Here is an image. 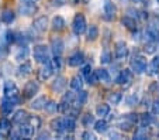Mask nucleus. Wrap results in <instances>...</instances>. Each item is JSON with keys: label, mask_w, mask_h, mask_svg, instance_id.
I'll return each mask as SVG.
<instances>
[{"label": "nucleus", "mask_w": 159, "mask_h": 140, "mask_svg": "<svg viewBox=\"0 0 159 140\" xmlns=\"http://www.w3.org/2000/svg\"><path fill=\"white\" fill-rule=\"evenodd\" d=\"M121 24L124 26V27L127 28V30L129 31H135L137 30V22H135V18L131 17V16H124L123 18H121Z\"/></svg>", "instance_id": "5701e85b"}, {"label": "nucleus", "mask_w": 159, "mask_h": 140, "mask_svg": "<svg viewBox=\"0 0 159 140\" xmlns=\"http://www.w3.org/2000/svg\"><path fill=\"white\" fill-rule=\"evenodd\" d=\"M138 18H139V20H144V22H145V20L148 18V13L144 12V10H142V12H138Z\"/></svg>", "instance_id": "bf43d9fd"}, {"label": "nucleus", "mask_w": 159, "mask_h": 140, "mask_svg": "<svg viewBox=\"0 0 159 140\" xmlns=\"http://www.w3.org/2000/svg\"><path fill=\"white\" fill-rule=\"evenodd\" d=\"M20 128H18V133H20L21 139L24 137V139H30V137L34 136V132H35V128L34 126H31L28 122L25 123H21V125H18Z\"/></svg>", "instance_id": "4468645a"}, {"label": "nucleus", "mask_w": 159, "mask_h": 140, "mask_svg": "<svg viewBox=\"0 0 159 140\" xmlns=\"http://www.w3.org/2000/svg\"><path fill=\"white\" fill-rule=\"evenodd\" d=\"M86 82L92 86H94L97 82H99V78H97V75H96V71H92V72L86 76Z\"/></svg>", "instance_id": "37998d69"}, {"label": "nucleus", "mask_w": 159, "mask_h": 140, "mask_svg": "<svg viewBox=\"0 0 159 140\" xmlns=\"http://www.w3.org/2000/svg\"><path fill=\"white\" fill-rule=\"evenodd\" d=\"M96 113H97V116H100V118H106V116H108V113H110V105L108 104L97 105Z\"/></svg>", "instance_id": "2f4dec72"}, {"label": "nucleus", "mask_w": 159, "mask_h": 140, "mask_svg": "<svg viewBox=\"0 0 159 140\" xmlns=\"http://www.w3.org/2000/svg\"><path fill=\"white\" fill-rule=\"evenodd\" d=\"M94 122H96V119H94V116L92 115V113H86V115L82 116V125H83L84 128H90V126H93Z\"/></svg>", "instance_id": "e433bc0d"}, {"label": "nucleus", "mask_w": 159, "mask_h": 140, "mask_svg": "<svg viewBox=\"0 0 159 140\" xmlns=\"http://www.w3.org/2000/svg\"><path fill=\"white\" fill-rule=\"evenodd\" d=\"M72 2H73V4H79L82 0H72Z\"/></svg>", "instance_id": "0e129e2a"}, {"label": "nucleus", "mask_w": 159, "mask_h": 140, "mask_svg": "<svg viewBox=\"0 0 159 140\" xmlns=\"http://www.w3.org/2000/svg\"><path fill=\"white\" fill-rule=\"evenodd\" d=\"M145 72H147L149 76H153L159 72V57H155L152 61L149 62V65L147 67V71H145Z\"/></svg>", "instance_id": "393cba45"}, {"label": "nucleus", "mask_w": 159, "mask_h": 140, "mask_svg": "<svg viewBox=\"0 0 159 140\" xmlns=\"http://www.w3.org/2000/svg\"><path fill=\"white\" fill-rule=\"evenodd\" d=\"M117 126H118V129H120V130L129 132V130H132V128H134V123H132V122H129L128 119L123 118V119H121V120H120V122L117 123Z\"/></svg>", "instance_id": "f704fd0d"}, {"label": "nucleus", "mask_w": 159, "mask_h": 140, "mask_svg": "<svg viewBox=\"0 0 159 140\" xmlns=\"http://www.w3.org/2000/svg\"><path fill=\"white\" fill-rule=\"evenodd\" d=\"M149 136V126H139V128L135 129L134 132V139L137 140H144V139H148Z\"/></svg>", "instance_id": "4be33fe9"}, {"label": "nucleus", "mask_w": 159, "mask_h": 140, "mask_svg": "<svg viewBox=\"0 0 159 140\" xmlns=\"http://www.w3.org/2000/svg\"><path fill=\"white\" fill-rule=\"evenodd\" d=\"M49 128L51 130H54L55 133L63 134L65 133V129H63V118H54L49 122Z\"/></svg>", "instance_id": "6ab92c4d"}, {"label": "nucleus", "mask_w": 159, "mask_h": 140, "mask_svg": "<svg viewBox=\"0 0 159 140\" xmlns=\"http://www.w3.org/2000/svg\"><path fill=\"white\" fill-rule=\"evenodd\" d=\"M123 118L128 119L129 122H132V123H134V125H135V123H137V122H138V119H139V118H138V115H135V113H128V115H124Z\"/></svg>", "instance_id": "864d4df0"}, {"label": "nucleus", "mask_w": 159, "mask_h": 140, "mask_svg": "<svg viewBox=\"0 0 159 140\" xmlns=\"http://www.w3.org/2000/svg\"><path fill=\"white\" fill-rule=\"evenodd\" d=\"M132 3H142V4H148V0H132Z\"/></svg>", "instance_id": "e2e57ef3"}, {"label": "nucleus", "mask_w": 159, "mask_h": 140, "mask_svg": "<svg viewBox=\"0 0 159 140\" xmlns=\"http://www.w3.org/2000/svg\"><path fill=\"white\" fill-rule=\"evenodd\" d=\"M0 20H2V23H4V24H11V23H14V20H16L14 12L10 9L3 10L2 14H0Z\"/></svg>", "instance_id": "412c9836"}, {"label": "nucleus", "mask_w": 159, "mask_h": 140, "mask_svg": "<svg viewBox=\"0 0 159 140\" xmlns=\"http://www.w3.org/2000/svg\"><path fill=\"white\" fill-rule=\"evenodd\" d=\"M158 3H159V0H158Z\"/></svg>", "instance_id": "338daca9"}, {"label": "nucleus", "mask_w": 159, "mask_h": 140, "mask_svg": "<svg viewBox=\"0 0 159 140\" xmlns=\"http://www.w3.org/2000/svg\"><path fill=\"white\" fill-rule=\"evenodd\" d=\"M37 139H39V140L51 139V133H49V130H41L38 134H37Z\"/></svg>", "instance_id": "3c124183"}, {"label": "nucleus", "mask_w": 159, "mask_h": 140, "mask_svg": "<svg viewBox=\"0 0 159 140\" xmlns=\"http://www.w3.org/2000/svg\"><path fill=\"white\" fill-rule=\"evenodd\" d=\"M54 68H52V65L49 64H42L41 70L38 71V79L39 81H48L49 78H51L52 75H54Z\"/></svg>", "instance_id": "ddd939ff"}, {"label": "nucleus", "mask_w": 159, "mask_h": 140, "mask_svg": "<svg viewBox=\"0 0 159 140\" xmlns=\"http://www.w3.org/2000/svg\"><path fill=\"white\" fill-rule=\"evenodd\" d=\"M37 10H38V6L34 0H21L18 6V13L21 16H33L37 13Z\"/></svg>", "instance_id": "20e7f679"}, {"label": "nucleus", "mask_w": 159, "mask_h": 140, "mask_svg": "<svg viewBox=\"0 0 159 140\" xmlns=\"http://www.w3.org/2000/svg\"><path fill=\"white\" fill-rule=\"evenodd\" d=\"M152 112L155 113V115H159V102H153V105H152Z\"/></svg>", "instance_id": "052dcab7"}, {"label": "nucleus", "mask_w": 159, "mask_h": 140, "mask_svg": "<svg viewBox=\"0 0 159 140\" xmlns=\"http://www.w3.org/2000/svg\"><path fill=\"white\" fill-rule=\"evenodd\" d=\"M75 98H76V94H73L72 91H68V92H63L62 101L68 102V104H73V102H75Z\"/></svg>", "instance_id": "c03bdc74"}, {"label": "nucleus", "mask_w": 159, "mask_h": 140, "mask_svg": "<svg viewBox=\"0 0 159 140\" xmlns=\"http://www.w3.org/2000/svg\"><path fill=\"white\" fill-rule=\"evenodd\" d=\"M52 30L57 31V33H61V31L65 30L66 27V22H65V18L62 17V16H55L54 18H52Z\"/></svg>", "instance_id": "aec40b11"}, {"label": "nucleus", "mask_w": 159, "mask_h": 140, "mask_svg": "<svg viewBox=\"0 0 159 140\" xmlns=\"http://www.w3.org/2000/svg\"><path fill=\"white\" fill-rule=\"evenodd\" d=\"M70 88L73 89V91H79V89L83 88V79H82V76H73L72 79H70V82H69Z\"/></svg>", "instance_id": "473e14b6"}, {"label": "nucleus", "mask_w": 159, "mask_h": 140, "mask_svg": "<svg viewBox=\"0 0 159 140\" xmlns=\"http://www.w3.org/2000/svg\"><path fill=\"white\" fill-rule=\"evenodd\" d=\"M82 139H84V140H94V139H96V136H94V133H92V132L84 130L83 133H82Z\"/></svg>", "instance_id": "603ef678"}, {"label": "nucleus", "mask_w": 159, "mask_h": 140, "mask_svg": "<svg viewBox=\"0 0 159 140\" xmlns=\"http://www.w3.org/2000/svg\"><path fill=\"white\" fill-rule=\"evenodd\" d=\"M47 101H48V99H47L45 96H38V98H35V99H34V101L30 104V108L33 110H42Z\"/></svg>", "instance_id": "cd10ccee"}, {"label": "nucleus", "mask_w": 159, "mask_h": 140, "mask_svg": "<svg viewBox=\"0 0 159 140\" xmlns=\"http://www.w3.org/2000/svg\"><path fill=\"white\" fill-rule=\"evenodd\" d=\"M147 60L142 55H134L131 60V71L135 74H144L147 71Z\"/></svg>", "instance_id": "423d86ee"}, {"label": "nucleus", "mask_w": 159, "mask_h": 140, "mask_svg": "<svg viewBox=\"0 0 159 140\" xmlns=\"http://www.w3.org/2000/svg\"><path fill=\"white\" fill-rule=\"evenodd\" d=\"M127 14L131 16V17H134V18H138V10L129 7V9H127Z\"/></svg>", "instance_id": "6e6d98bb"}, {"label": "nucleus", "mask_w": 159, "mask_h": 140, "mask_svg": "<svg viewBox=\"0 0 159 140\" xmlns=\"http://www.w3.org/2000/svg\"><path fill=\"white\" fill-rule=\"evenodd\" d=\"M80 67H82V75H83L84 78H86V76L89 75L92 71H93V70H92V67H90V64H82Z\"/></svg>", "instance_id": "8fccbe9b"}, {"label": "nucleus", "mask_w": 159, "mask_h": 140, "mask_svg": "<svg viewBox=\"0 0 159 140\" xmlns=\"http://www.w3.org/2000/svg\"><path fill=\"white\" fill-rule=\"evenodd\" d=\"M125 104L127 106H135L139 104V95L138 94H131L125 98Z\"/></svg>", "instance_id": "4c0bfd02"}, {"label": "nucleus", "mask_w": 159, "mask_h": 140, "mask_svg": "<svg viewBox=\"0 0 159 140\" xmlns=\"http://www.w3.org/2000/svg\"><path fill=\"white\" fill-rule=\"evenodd\" d=\"M49 64L52 65L54 71H59L62 68V58H61V55H54V58L49 61Z\"/></svg>", "instance_id": "ea45409f"}, {"label": "nucleus", "mask_w": 159, "mask_h": 140, "mask_svg": "<svg viewBox=\"0 0 159 140\" xmlns=\"http://www.w3.org/2000/svg\"><path fill=\"white\" fill-rule=\"evenodd\" d=\"M158 89H159L158 82H153V84H151V85H149V89H148V91H149V94H153V92L158 91Z\"/></svg>", "instance_id": "13d9d810"}, {"label": "nucleus", "mask_w": 159, "mask_h": 140, "mask_svg": "<svg viewBox=\"0 0 159 140\" xmlns=\"http://www.w3.org/2000/svg\"><path fill=\"white\" fill-rule=\"evenodd\" d=\"M34 2H38V0H34Z\"/></svg>", "instance_id": "69168bd1"}, {"label": "nucleus", "mask_w": 159, "mask_h": 140, "mask_svg": "<svg viewBox=\"0 0 159 140\" xmlns=\"http://www.w3.org/2000/svg\"><path fill=\"white\" fill-rule=\"evenodd\" d=\"M42 110H45V113H48V115H55L59 110V104H57L55 101H47Z\"/></svg>", "instance_id": "c85d7f7f"}, {"label": "nucleus", "mask_w": 159, "mask_h": 140, "mask_svg": "<svg viewBox=\"0 0 159 140\" xmlns=\"http://www.w3.org/2000/svg\"><path fill=\"white\" fill-rule=\"evenodd\" d=\"M117 14V6L113 3V0H104L103 4V18L106 22H113Z\"/></svg>", "instance_id": "39448f33"}, {"label": "nucleus", "mask_w": 159, "mask_h": 140, "mask_svg": "<svg viewBox=\"0 0 159 140\" xmlns=\"http://www.w3.org/2000/svg\"><path fill=\"white\" fill-rule=\"evenodd\" d=\"M155 47H156L155 41H147V44H145V52L147 54H153L155 52Z\"/></svg>", "instance_id": "09e8293b"}, {"label": "nucleus", "mask_w": 159, "mask_h": 140, "mask_svg": "<svg viewBox=\"0 0 159 140\" xmlns=\"http://www.w3.org/2000/svg\"><path fill=\"white\" fill-rule=\"evenodd\" d=\"M138 120L141 122L142 126H149V125H152L153 123V118H152L151 113H142V115L139 116Z\"/></svg>", "instance_id": "58836bf2"}, {"label": "nucleus", "mask_w": 159, "mask_h": 140, "mask_svg": "<svg viewBox=\"0 0 159 140\" xmlns=\"http://www.w3.org/2000/svg\"><path fill=\"white\" fill-rule=\"evenodd\" d=\"M111 52L108 51V50H104V51L102 52V55H100V62H102L103 65H107V64H111Z\"/></svg>", "instance_id": "a19ab883"}, {"label": "nucleus", "mask_w": 159, "mask_h": 140, "mask_svg": "<svg viewBox=\"0 0 159 140\" xmlns=\"http://www.w3.org/2000/svg\"><path fill=\"white\" fill-rule=\"evenodd\" d=\"M114 55L117 60H120V61H123V60H125L127 57L129 55V48L128 46L125 44V41H117L114 46Z\"/></svg>", "instance_id": "0eeeda50"}, {"label": "nucleus", "mask_w": 159, "mask_h": 140, "mask_svg": "<svg viewBox=\"0 0 159 140\" xmlns=\"http://www.w3.org/2000/svg\"><path fill=\"white\" fill-rule=\"evenodd\" d=\"M108 43H110V30H104V43H103V46L107 47Z\"/></svg>", "instance_id": "4d7b16f0"}, {"label": "nucleus", "mask_w": 159, "mask_h": 140, "mask_svg": "<svg viewBox=\"0 0 159 140\" xmlns=\"http://www.w3.org/2000/svg\"><path fill=\"white\" fill-rule=\"evenodd\" d=\"M48 26H49V22H48V17H47V16H39L33 23V28L37 30L38 33H45V31L48 30Z\"/></svg>", "instance_id": "9d476101"}, {"label": "nucleus", "mask_w": 159, "mask_h": 140, "mask_svg": "<svg viewBox=\"0 0 159 140\" xmlns=\"http://www.w3.org/2000/svg\"><path fill=\"white\" fill-rule=\"evenodd\" d=\"M18 104H20V96L18 95H16V96H4L2 99V102H0V110H2V113L4 116H7L14 110V106Z\"/></svg>", "instance_id": "f03ea898"}, {"label": "nucleus", "mask_w": 159, "mask_h": 140, "mask_svg": "<svg viewBox=\"0 0 159 140\" xmlns=\"http://www.w3.org/2000/svg\"><path fill=\"white\" fill-rule=\"evenodd\" d=\"M28 119V112L24 109H18L14 112V115H13L11 118V122L14 123V125H21V123H25Z\"/></svg>", "instance_id": "a211bd4d"}, {"label": "nucleus", "mask_w": 159, "mask_h": 140, "mask_svg": "<svg viewBox=\"0 0 159 140\" xmlns=\"http://www.w3.org/2000/svg\"><path fill=\"white\" fill-rule=\"evenodd\" d=\"M132 71L128 70V68H125V70H121V72L117 75V78H116V84H118V85H128V84L132 82Z\"/></svg>", "instance_id": "1a4fd4ad"}, {"label": "nucleus", "mask_w": 159, "mask_h": 140, "mask_svg": "<svg viewBox=\"0 0 159 140\" xmlns=\"http://www.w3.org/2000/svg\"><path fill=\"white\" fill-rule=\"evenodd\" d=\"M86 31H87V37H86V40L89 41V43H93V41H96V40L99 38L100 31H99V27H97V26L90 24V27L87 28Z\"/></svg>", "instance_id": "b1692460"}, {"label": "nucleus", "mask_w": 159, "mask_h": 140, "mask_svg": "<svg viewBox=\"0 0 159 140\" xmlns=\"http://www.w3.org/2000/svg\"><path fill=\"white\" fill-rule=\"evenodd\" d=\"M4 37H6V43L7 44H14L16 43V33L14 31H10V30H7L6 33H4Z\"/></svg>", "instance_id": "49530a36"}, {"label": "nucleus", "mask_w": 159, "mask_h": 140, "mask_svg": "<svg viewBox=\"0 0 159 140\" xmlns=\"http://www.w3.org/2000/svg\"><path fill=\"white\" fill-rule=\"evenodd\" d=\"M51 51L54 55H62L63 50H65V43H63V40L59 38V37H54L51 40Z\"/></svg>", "instance_id": "9b49d317"}, {"label": "nucleus", "mask_w": 159, "mask_h": 140, "mask_svg": "<svg viewBox=\"0 0 159 140\" xmlns=\"http://www.w3.org/2000/svg\"><path fill=\"white\" fill-rule=\"evenodd\" d=\"M38 91H39V84L37 81H28L24 85L23 95H24L25 99H30V98H34L35 94H38Z\"/></svg>", "instance_id": "6e6552de"}, {"label": "nucleus", "mask_w": 159, "mask_h": 140, "mask_svg": "<svg viewBox=\"0 0 159 140\" xmlns=\"http://www.w3.org/2000/svg\"><path fill=\"white\" fill-rule=\"evenodd\" d=\"M93 128H94V132L96 133H106L108 130V122L104 120V118H102L100 120H96L93 123Z\"/></svg>", "instance_id": "bb28decb"}, {"label": "nucleus", "mask_w": 159, "mask_h": 140, "mask_svg": "<svg viewBox=\"0 0 159 140\" xmlns=\"http://www.w3.org/2000/svg\"><path fill=\"white\" fill-rule=\"evenodd\" d=\"M82 64H84V54L82 51H76L68 58V65L72 68L80 67Z\"/></svg>", "instance_id": "f8f14e48"}, {"label": "nucleus", "mask_w": 159, "mask_h": 140, "mask_svg": "<svg viewBox=\"0 0 159 140\" xmlns=\"http://www.w3.org/2000/svg\"><path fill=\"white\" fill-rule=\"evenodd\" d=\"M96 75H97V78H99V82H104V84L111 82L110 74H108V71L104 70V68H99V70L96 71Z\"/></svg>", "instance_id": "c756f323"}, {"label": "nucleus", "mask_w": 159, "mask_h": 140, "mask_svg": "<svg viewBox=\"0 0 159 140\" xmlns=\"http://www.w3.org/2000/svg\"><path fill=\"white\" fill-rule=\"evenodd\" d=\"M33 57H34V61L38 62V64H48L51 61L49 48L45 44H37V46H34Z\"/></svg>", "instance_id": "f257e3e1"}, {"label": "nucleus", "mask_w": 159, "mask_h": 140, "mask_svg": "<svg viewBox=\"0 0 159 140\" xmlns=\"http://www.w3.org/2000/svg\"><path fill=\"white\" fill-rule=\"evenodd\" d=\"M33 72V65H31L30 61H24L20 67L17 68V76L18 78H27V76L31 75Z\"/></svg>", "instance_id": "f3484780"}, {"label": "nucleus", "mask_w": 159, "mask_h": 140, "mask_svg": "<svg viewBox=\"0 0 159 140\" xmlns=\"http://www.w3.org/2000/svg\"><path fill=\"white\" fill-rule=\"evenodd\" d=\"M110 137H111V139H113V137H114V139H121V134L117 133V132H111V133H110Z\"/></svg>", "instance_id": "680f3d73"}, {"label": "nucleus", "mask_w": 159, "mask_h": 140, "mask_svg": "<svg viewBox=\"0 0 159 140\" xmlns=\"http://www.w3.org/2000/svg\"><path fill=\"white\" fill-rule=\"evenodd\" d=\"M11 129V122L7 118H2L0 119V130L2 132H9Z\"/></svg>", "instance_id": "79ce46f5"}, {"label": "nucleus", "mask_w": 159, "mask_h": 140, "mask_svg": "<svg viewBox=\"0 0 159 140\" xmlns=\"http://www.w3.org/2000/svg\"><path fill=\"white\" fill-rule=\"evenodd\" d=\"M7 55H9V50H7V47L2 46V47H0V61L6 60Z\"/></svg>", "instance_id": "5fc2aeb1"}, {"label": "nucleus", "mask_w": 159, "mask_h": 140, "mask_svg": "<svg viewBox=\"0 0 159 140\" xmlns=\"http://www.w3.org/2000/svg\"><path fill=\"white\" fill-rule=\"evenodd\" d=\"M87 96H89V94H87L86 91H83V89H79L78 94H76V98H75L76 104L80 105V106H83V105L86 104V101H87Z\"/></svg>", "instance_id": "72a5a7b5"}, {"label": "nucleus", "mask_w": 159, "mask_h": 140, "mask_svg": "<svg viewBox=\"0 0 159 140\" xmlns=\"http://www.w3.org/2000/svg\"><path fill=\"white\" fill-rule=\"evenodd\" d=\"M28 54H30V50H28V47L25 46H20V48L17 50V52H16V60L17 61H24V60H27Z\"/></svg>", "instance_id": "7c9ffc66"}, {"label": "nucleus", "mask_w": 159, "mask_h": 140, "mask_svg": "<svg viewBox=\"0 0 159 140\" xmlns=\"http://www.w3.org/2000/svg\"><path fill=\"white\" fill-rule=\"evenodd\" d=\"M66 78L65 76H62V75H59V76H57V78L52 81V84H51V89L54 92H63L65 91V88H66Z\"/></svg>", "instance_id": "dca6fc26"}, {"label": "nucleus", "mask_w": 159, "mask_h": 140, "mask_svg": "<svg viewBox=\"0 0 159 140\" xmlns=\"http://www.w3.org/2000/svg\"><path fill=\"white\" fill-rule=\"evenodd\" d=\"M48 3H49V6L54 7V9H59V7L66 4V0H48Z\"/></svg>", "instance_id": "de8ad7c7"}, {"label": "nucleus", "mask_w": 159, "mask_h": 140, "mask_svg": "<svg viewBox=\"0 0 159 140\" xmlns=\"http://www.w3.org/2000/svg\"><path fill=\"white\" fill-rule=\"evenodd\" d=\"M18 86L16 85L14 81H6L3 85V94L4 96H16V95H18Z\"/></svg>", "instance_id": "2eb2a0df"}, {"label": "nucleus", "mask_w": 159, "mask_h": 140, "mask_svg": "<svg viewBox=\"0 0 159 140\" xmlns=\"http://www.w3.org/2000/svg\"><path fill=\"white\" fill-rule=\"evenodd\" d=\"M63 129H65V133H72L76 129V120L75 118L69 116V118H63Z\"/></svg>", "instance_id": "a878e982"}, {"label": "nucleus", "mask_w": 159, "mask_h": 140, "mask_svg": "<svg viewBox=\"0 0 159 140\" xmlns=\"http://www.w3.org/2000/svg\"><path fill=\"white\" fill-rule=\"evenodd\" d=\"M121 101H123V94L121 92H111L108 95V102L111 105H118Z\"/></svg>", "instance_id": "c9c22d12"}, {"label": "nucleus", "mask_w": 159, "mask_h": 140, "mask_svg": "<svg viewBox=\"0 0 159 140\" xmlns=\"http://www.w3.org/2000/svg\"><path fill=\"white\" fill-rule=\"evenodd\" d=\"M27 122L30 123L31 126H34V128H35V129L41 128V119H39L38 116H30V115H28Z\"/></svg>", "instance_id": "a18cd8bd"}, {"label": "nucleus", "mask_w": 159, "mask_h": 140, "mask_svg": "<svg viewBox=\"0 0 159 140\" xmlns=\"http://www.w3.org/2000/svg\"><path fill=\"white\" fill-rule=\"evenodd\" d=\"M86 30H87L86 17H84L82 13L75 14L73 22H72V31H73V34H75V36H82L83 33H86Z\"/></svg>", "instance_id": "7ed1b4c3"}]
</instances>
